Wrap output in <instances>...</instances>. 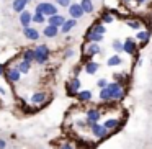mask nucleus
I'll list each match as a JSON object with an SVG mask.
<instances>
[{
    "label": "nucleus",
    "mask_w": 152,
    "mask_h": 149,
    "mask_svg": "<svg viewBox=\"0 0 152 149\" xmlns=\"http://www.w3.org/2000/svg\"><path fill=\"white\" fill-rule=\"evenodd\" d=\"M56 5L57 7H62V8H69L70 7V0H56Z\"/></svg>",
    "instance_id": "obj_36"
},
{
    "label": "nucleus",
    "mask_w": 152,
    "mask_h": 149,
    "mask_svg": "<svg viewBox=\"0 0 152 149\" xmlns=\"http://www.w3.org/2000/svg\"><path fill=\"white\" fill-rule=\"evenodd\" d=\"M21 76L23 74L18 70V67L17 66H13V67H8L7 66V72H5V79H7V82L8 84H12V85H15V84H18L21 80Z\"/></svg>",
    "instance_id": "obj_11"
},
{
    "label": "nucleus",
    "mask_w": 152,
    "mask_h": 149,
    "mask_svg": "<svg viewBox=\"0 0 152 149\" xmlns=\"http://www.w3.org/2000/svg\"><path fill=\"white\" fill-rule=\"evenodd\" d=\"M103 36H105V34L95 33V31H92L88 28V30L85 31V34H83V43H102Z\"/></svg>",
    "instance_id": "obj_12"
},
{
    "label": "nucleus",
    "mask_w": 152,
    "mask_h": 149,
    "mask_svg": "<svg viewBox=\"0 0 152 149\" xmlns=\"http://www.w3.org/2000/svg\"><path fill=\"white\" fill-rule=\"evenodd\" d=\"M33 23L36 25H48V17L43 13H38V12H34L33 13Z\"/></svg>",
    "instance_id": "obj_32"
},
{
    "label": "nucleus",
    "mask_w": 152,
    "mask_h": 149,
    "mask_svg": "<svg viewBox=\"0 0 152 149\" xmlns=\"http://www.w3.org/2000/svg\"><path fill=\"white\" fill-rule=\"evenodd\" d=\"M66 20H67V18L64 17V15L57 13V15H53V17H49V18H48V25H53V26L61 28L64 23H66Z\"/></svg>",
    "instance_id": "obj_21"
},
{
    "label": "nucleus",
    "mask_w": 152,
    "mask_h": 149,
    "mask_svg": "<svg viewBox=\"0 0 152 149\" xmlns=\"http://www.w3.org/2000/svg\"><path fill=\"white\" fill-rule=\"evenodd\" d=\"M111 48H113V51H115L116 54H119V53H124V44H123V41H119V40H115L111 43Z\"/></svg>",
    "instance_id": "obj_34"
},
{
    "label": "nucleus",
    "mask_w": 152,
    "mask_h": 149,
    "mask_svg": "<svg viewBox=\"0 0 152 149\" xmlns=\"http://www.w3.org/2000/svg\"><path fill=\"white\" fill-rule=\"evenodd\" d=\"M108 79H105V77H103V79H98V80H96V87H98V89L100 90H102V89H105V87L106 85H108Z\"/></svg>",
    "instance_id": "obj_35"
},
{
    "label": "nucleus",
    "mask_w": 152,
    "mask_h": 149,
    "mask_svg": "<svg viewBox=\"0 0 152 149\" xmlns=\"http://www.w3.org/2000/svg\"><path fill=\"white\" fill-rule=\"evenodd\" d=\"M80 87H82V82H80L79 76H72L66 84V92L69 97H77V93L80 92Z\"/></svg>",
    "instance_id": "obj_8"
},
{
    "label": "nucleus",
    "mask_w": 152,
    "mask_h": 149,
    "mask_svg": "<svg viewBox=\"0 0 152 149\" xmlns=\"http://www.w3.org/2000/svg\"><path fill=\"white\" fill-rule=\"evenodd\" d=\"M75 98L79 100V103H90L93 98V93L90 92V90H80Z\"/></svg>",
    "instance_id": "obj_25"
},
{
    "label": "nucleus",
    "mask_w": 152,
    "mask_h": 149,
    "mask_svg": "<svg viewBox=\"0 0 152 149\" xmlns=\"http://www.w3.org/2000/svg\"><path fill=\"white\" fill-rule=\"evenodd\" d=\"M80 5H82V8H83L85 13H93V10H95L92 0H80Z\"/></svg>",
    "instance_id": "obj_33"
},
{
    "label": "nucleus",
    "mask_w": 152,
    "mask_h": 149,
    "mask_svg": "<svg viewBox=\"0 0 152 149\" xmlns=\"http://www.w3.org/2000/svg\"><path fill=\"white\" fill-rule=\"evenodd\" d=\"M77 26V20L75 18H67L66 20V23L61 26V33H64V34H69L70 31L74 30V28Z\"/></svg>",
    "instance_id": "obj_24"
},
{
    "label": "nucleus",
    "mask_w": 152,
    "mask_h": 149,
    "mask_svg": "<svg viewBox=\"0 0 152 149\" xmlns=\"http://www.w3.org/2000/svg\"><path fill=\"white\" fill-rule=\"evenodd\" d=\"M70 2H72V0H70Z\"/></svg>",
    "instance_id": "obj_44"
},
{
    "label": "nucleus",
    "mask_w": 152,
    "mask_h": 149,
    "mask_svg": "<svg viewBox=\"0 0 152 149\" xmlns=\"http://www.w3.org/2000/svg\"><path fill=\"white\" fill-rule=\"evenodd\" d=\"M88 129H90V134H92V138L95 139V141H103V139H106L111 134V131L106 129L103 123H95V125H92Z\"/></svg>",
    "instance_id": "obj_3"
},
{
    "label": "nucleus",
    "mask_w": 152,
    "mask_h": 149,
    "mask_svg": "<svg viewBox=\"0 0 152 149\" xmlns=\"http://www.w3.org/2000/svg\"><path fill=\"white\" fill-rule=\"evenodd\" d=\"M54 149H79L75 139H59L54 146Z\"/></svg>",
    "instance_id": "obj_15"
},
{
    "label": "nucleus",
    "mask_w": 152,
    "mask_h": 149,
    "mask_svg": "<svg viewBox=\"0 0 152 149\" xmlns=\"http://www.w3.org/2000/svg\"><path fill=\"white\" fill-rule=\"evenodd\" d=\"M18 20H20V25L21 28H26V26H31V23H33V13L28 10L21 12L20 15H18Z\"/></svg>",
    "instance_id": "obj_16"
},
{
    "label": "nucleus",
    "mask_w": 152,
    "mask_h": 149,
    "mask_svg": "<svg viewBox=\"0 0 152 149\" xmlns=\"http://www.w3.org/2000/svg\"><path fill=\"white\" fill-rule=\"evenodd\" d=\"M82 67H83V72L88 74V76H95L100 70V64L96 61H87V62L82 64Z\"/></svg>",
    "instance_id": "obj_13"
},
{
    "label": "nucleus",
    "mask_w": 152,
    "mask_h": 149,
    "mask_svg": "<svg viewBox=\"0 0 152 149\" xmlns=\"http://www.w3.org/2000/svg\"><path fill=\"white\" fill-rule=\"evenodd\" d=\"M136 40L139 41V44L141 46H145V44L149 43V40H151V30H141V31H137L136 33Z\"/></svg>",
    "instance_id": "obj_19"
},
{
    "label": "nucleus",
    "mask_w": 152,
    "mask_h": 149,
    "mask_svg": "<svg viewBox=\"0 0 152 149\" xmlns=\"http://www.w3.org/2000/svg\"><path fill=\"white\" fill-rule=\"evenodd\" d=\"M61 33V28L53 26V25H44L43 28V36L44 38H56Z\"/></svg>",
    "instance_id": "obj_20"
},
{
    "label": "nucleus",
    "mask_w": 152,
    "mask_h": 149,
    "mask_svg": "<svg viewBox=\"0 0 152 149\" xmlns=\"http://www.w3.org/2000/svg\"><path fill=\"white\" fill-rule=\"evenodd\" d=\"M74 54H75V51L72 48H67V49H64V59H70V57H74Z\"/></svg>",
    "instance_id": "obj_37"
},
{
    "label": "nucleus",
    "mask_w": 152,
    "mask_h": 149,
    "mask_svg": "<svg viewBox=\"0 0 152 149\" xmlns=\"http://www.w3.org/2000/svg\"><path fill=\"white\" fill-rule=\"evenodd\" d=\"M17 67H18V70H20L21 74H30L31 62H28V61H25V59H20V61H18V64H17Z\"/></svg>",
    "instance_id": "obj_30"
},
{
    "label": "nucleus",
    "mask_w": 152,
    "mask_h": 149,
    "mask_svg": "<svg viewBox=\"0 0 152 149\" xmlns=\"http://www.w3.org/2000/svg\"><path fill=\"white\" fill-rule=\"evenodd\" d=\"M69 10V15H70V18H75V20H79V18H82L83 17V8H82V5L80 4H70V7L67 8Z\"/></svg>",
    "instance_id": "obj_14"
},
{
    "label": "nucleus",
    "mask_w": 152,
    "mask_h": 149,
    "mask_svg": "<svg viewBox=\"0 0 152 149\" xmlns=\"http://www.w3.org/2000/svg\"><path fill=\"white\" fill-rule=\"evenodd\" d=\"M28 4H30L28 0H13V2H12V8H13L15 13L20 15L21 12L26 10V5H28Z\"/></svg>",
    "instance_id": "obj_23"
},
{
    "label": "nucleus",
    "mask_w": 152,
    "mask_h": 149,
    "mask_svg": "<svg viewBox=\"0 0 152 149\" xmlns=\"http://www.w3.org/2000/svg\"><path fill=\"white\" fill-rule=\"evenodd\" d=\"M96 54H102L100 43H83L82 46V64L87 61H92Z\"/></svg>",
    "instance_id": "obj_2"
},
{
    "label": "nucleus",
    "mask_w": 152,
    "mask_h": 149,
    "mask_svg": "<svg viewBox=\"0 0 152 149\" xmlns=\"http://www.w3.org/2000/svg\"><path fill=\"white\" fill-rule=\"evenodd\" d=\"M106 64H108V67H116V66H121V64H123V57L119 56V54H113V56H110V57H108Z\"/></svg>",
    "instance_id": "obj_29"
},
{
    "label": "nucleus",
    "mask_w": 152,
    "mask_h": 149,
    "mask_svg": "<svg viewBox=\"0 0 152 149\" xmlns=\"http://www.w3.org/2000/svg\"><path fill=\"white\" fill-rule=\"evenodd\" d=\"M149 0H136V4H139V5H144V4H147Z\"/></svg>",
    "instance_id": "obj_40"
},
{
    "label": "nucleus",
    "mask_w": 152,
    "mask_h": 149,
    "mask_svg": "<svg viewBox=\"0 0 152 149\" xmlns=\"http://www.w3.org/2000/svg\"><path fill=\"white\" fill-rule=\"evenodd\" d=\"M126 87H123L121 84L118 82H110L105 89L100 90L98 93V98L100 102L106 103V102H121L123 98L126 97Z\"/></svg>",
    "instance_id": "obj_1"
},
{
    "label": "nucleus",
    "mask_w": 152,
    "mask_h": 149,
    "mask_svg": "<svg viewBox=\"0 0 152 149\" xmlns=\"http://www.w3.org/2000/svg\"><path fill=\"white\" fill-rule=\"evenodd\" d=\"M106 129H110L111 133H118L121 129V126L124 125V120L123 118H118V116H108V118L103 121Z\"/></svg>",
    "instance_id": "obj_10"
},
{
    "label": "nucleus",
    "mask_w": 152,
    "mask_h": 149,
    "mask_svg": "<svg viewBox=\"0 0 152 149\" xmlns=\"http://www.w3.org/2000/svg\"><path fill=\"white\" fill-rule=\"evenodd\" d=\"M23 36L26 38L28 41H38L41 34H39V31H38L36 28L26 26V28H23Z\"/></svg>",
    "instance_id": "obj_18"
},
{
    "label": "nucleus",
    "mask_w": 152,
    "mask_h": 149,
    "mask_svg": "<svg viewBox=\"0 0 152 149\" xmlns=\"http://www.w3.org/2000/svg\"><path fill=\"white\" fill-rule=\"evenodd\" d=\"M34 51H36V61H34V62L39 64V66H44L51 57L49 48H48L46 44H38V46L34 48Z\"/></svg>",
    "instance_id": "obj_6"
},
{
    "label": "nucleus",
    "mask_w": 152,
    "mask_h": 149,
    "mask_svg": "<svg viewBox=\"0 0 152 149\" xmlns=\"http://www.w3.org/2000/svg\"><path fill=\"white\" fill-rule=\"evenodd\" d=\"M98 20H100V21H103L105 25H110V23H113V21L116 20V15L113 13V12L110 10V8H105L103 12H100Z\"/></svg>",
    "instance_id": "obj_17"
},
{
    "label": "nucleus",
    "mask_w": 152,
    "mask_h": 149,
    "mask_svg": "<svg viewBox=\"0 0 152 149\" xmlns=\"http://www.w3.org/2000/svg\"><path fill=\"white\" fill-rule=\"evenodd\" d=\"M77 142V148L79 149H93L95 148V142L88 141V139H83V138H75Z\"/></svg>",
    "instance_id": "obj_28"
},
{
    "label": "nucleus",
    "mask_w": 152,
    "mask_h": 149,
    "mask_svg": "<svg viewBox=\"0 0 152 149\" xmlns=\"http://www.w3.org/2000/svg\"><path fill=\"white\" fill-rule=\"evenodd\" d=\"M123 44H124V53L126 54L139 57V48H141V44H139V41L136 40V38H126V40L123 41Z\"/></svg>",
    "instance_id": "obj_7"
},
{
    "label": "nucleus",
    "mask_w": 152,
    "mask_h": 149,
    "mask_svg": "<svg viewBox=\"0 0 152 149\" xmlns=\"http://www.w3.org/2000/svg\"><path fill=\"white\" fill-rule=\"evenodd\" d=\"M5 148H7V141L0 138V149H5Z\"/></svg>",
    "instance_id": "obj_39"
},
{
    "label": "nucleus",
    "mask_w": 152,
    "mask_h": 149,
    "mask_svg": "<svg viewBox=\"0 0 152 149\" xmlns=\"http://www.w3.org/2000/svg\"><path fill=\"white\" fill-rule=\"evenodd\" d=\"M126 26L134 31H141V28H144V25H142L141 18H128L126 20Z\"/></svg>",
    "instance_id": "obj_26"
},
{
    "label": "nucleus",
    "mask_w": 152,
    "mask_h": 149,
    "mask_svg": "<svg viewBox=\"0 0 152 149\" xmlns=\"http://www.w3.org/2000/svg\"><path fill=\"white\" fill-rule=\"evenodd\" d=\"M113 79H115V82L121 84L123 87H126L131 82V76H129V74H123V72H116L115 76H113Z\"/></svg>",
    "instance_id": "obj_27"
},
{
    "label": "nucleus",
    "mask_w": 152,
    "mask_h": 149,
    "mask_svg": "<svg viewBox=\"0 0 152 149\" xmlns=\"http://www.w3.org/2000/svg\"><path fill=\"white\" fill-rule=\"evenodd\" d=\"M0 95H2V89H0Z\"/></svg>",
    "instance_id": "obj_42"
},
{
    "label": "nucleus",
    "mask_w": 152,
    "mask_h": 149,
    "mask_svg": "<svg viewBox=\"0 0 152 149\" xmlns=\"http://www.w3.org/2000/svg\"><path fill=\"white\" fill-rule=\"evenodd\" d=\"M20 56H21V59H25V61L33 64L34 61H36V51H34V48H26V49L21 51Z\"/></svg>",
    "instance_id": "obj_22"
},
{
    "label": "nucleus",
    "mask_w": 152,
    "mask_h": 149,
    "mask_svg": "<svg viewBox=\"0 0 152 149\" xmlns=\"http://www.w3.org/2000/svg\"><path fill=\"white\" fill-rule=\"evenodd\" d=\"M34 12L46 15L48 18L59 13V12H57V5L53 4V2H39V4H36V7H34Z\"/></svg>",
    "instance_id": "obj_5"
},
{
    "label": "nucleus",
    "mask_w": 152,
    "mask_h": 149,
    "mask_svg": "<svg viewBox=\"0 0 152 149\" xmlns=\"http://www.w3.org/2000/svg\"><path fill=\"white\" fill-rule=\"evenodd\" d=\"M90 30L92 31H95V33H100V34H105L106 33V25L103 23V21H95V23L90 26Z\"/></svg>",
    "instance_id": "obj_31"
},
{
    "label": "nucleus",
    "mask_w": 152,
    "mask_h": 149,
    "mask_svg": "<svg viewBox=\"0 0 152 149\" xmlns=\"http://www.w3.org/2000/svg\"><path fill=\"white\" fill-rule=\"evenodd\" d=\"M28 2H33V0H28Z\"/></svg>",
    "instance_id": "obj_43"
},
{
    "label": "nucleus",
    "mask_w": 152,
    "mask_h": 149,
    "mask_svg": "<svg viewBox=\"0 0 152 149\" xmlns=\"http://www.w3.org/2000/svg\"><path fill=\"white\" fill-rule=\"evenodd\" d=\"M5 72H7V66L5 64H0V77H4Z\"/></svg>",
    "instance_id": "obj_38"
},
{
    "label": "nucleus",
    "mask_w": 152,
    "mask_h": 149,
    "mask_svg": "<svg viewBox=\"0 0 152 149\" xmlns=\"http://www.w3.org/2000/svg\"><path fill=\"white\" fill-rule=\"evenodd\" d=\"M121 4H131V2H134V0H119Z\"/></svg>",
    "instance_id": "obj_41"
},
{
    "label": "nucleus",
    "mask_w": 152,
    "mask_h": 149,
    "mask_svg": "<svg viewBox=\"0 0 152 149\" xmlns=\"http://www.w3.org/2000/svg\"><path fill=\"white\" fill-rule=\"evenodd\" d=\"M102 108H98V106H90V108L85 110V116H87V121H88V128L92 125H95V123H100V120H102Z\"/></svg>",
    "instance_id": "obj_9"
},
{
    "label": "nucleus",
    "mask_w": 152,
    "mask_h": 149,
    "mask_svg": "<svg viewBox=\"0 0 152 149\" xmlns=\"http://www.w3.org/2000/svg\"><path fill=\"white\" fill-rule=\"evenodd\" d=\"M51 100H53V97L46 90H38V92L31 93V97H30V103L39 105V106H46L48 103H51Z\"/></svg>",
    "instance_id": "obj_4"
}]
</instances>
